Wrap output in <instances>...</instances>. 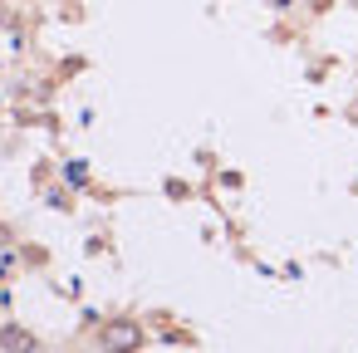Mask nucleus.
Here are the masks:
<instances>
[{
    "instance_id": "nucleus-2",
    "label": "nucleus",
    "mask_w": 358,
    "mask_h": 353,
    "mask_svg": "<svg viewBox=\"0 0 358 353\" xmlns=\"http://www.w3.org/2000/svg\"><path fill=\"white\" fill-rule=\"evenodd\" d=\"M0 348L6 353H40V343H35V333H25V329H0Z\"/></svg>"
},
{
    "instance_id": "nucleus-1",
    "label": "nucleus",
    "mask_w": 358,
    "mask_h": 353,
    "mask_svg": "<svg viewBox=\"0 0 358 353\" xmlns=\"http://www.w3.org/2000/svg\"><path fill=\"white\" fill-rule=\"evenodd\" d=\"M138 338H143V333H138V324H128V319H118V324L103 329V348H108V353H128V348H138Z\"/></svg>"
}]
</instances>
